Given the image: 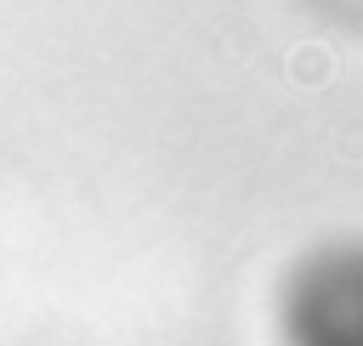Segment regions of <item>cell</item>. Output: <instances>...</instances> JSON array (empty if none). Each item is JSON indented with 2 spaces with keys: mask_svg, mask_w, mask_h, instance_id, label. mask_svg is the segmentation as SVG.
<instances>
[{
  "mask_svg": "<svg viewBox=\"0 0 363 346\" xmlns=\"http://www.w3.org/2000/svg\"><path fill=\"white\" fill-rule=\"evenodd\" d=\"M284 68H289V79H295V85L318 91V85H329V74H335V57H329L323 45H295Z\"/></svg>",
  "mask_w": 363,
  "mask_h": 346,
  "instance_id": "obj_1",
  "label": "cell"
}]
</instances>
